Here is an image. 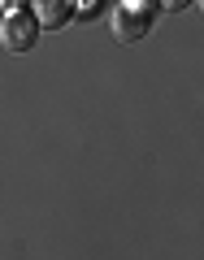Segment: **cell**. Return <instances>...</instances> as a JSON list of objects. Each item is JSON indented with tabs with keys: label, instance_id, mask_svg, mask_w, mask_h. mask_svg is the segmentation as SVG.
<instances>
[{
	"label": "cell",
	"instance_id": "cell-1",
	"mask_svg": "<svg viewBox=\"0 0 204 260\" xmlns=\"http://www.w3.org/2000/svg\"><path fill=\"white\" fill-rule=\"evenodd\" d=\"M109 26H113L118 44H135V39H143L152 30V5L148 0H122L118 9H113Z\"/></svg>",
	"mask_w": 204,
	"mask_h": 260
},
{
	"label": "cell",
	"instance_id": "cell-2",
	"mask_svg": "<svg viewBox=\"0 0 204 260\" xmlns=\"http://www.w3.org/2000/svg\"><path fill=\"white\" fill-rule=\"evenodd\" d=\"M35 39H39V22L26 9H13V13L0 18V44L9 48V52H31Z\"/></svg>",
	"mask_w": 204,
	"mask_h": 260
},
{
	"label": "cell",
	"instance_id": "cell-3",
	"mask_svg": "<svg viewBox=\"0 0 204 260\" xmlns=\"http://www.w3.org/2000/svg\"><path fill=\"white\" fill-rule=\"evenodd\" d=\"M35 9H31V18L39 22V30L44 26H65V22L74 18V0H31Z\"/></svg>",
	"mask_w": 204,
	"mask_h": 260
},
{
	"label": "cell",
	"instance_id": "cell-4",
	"mask_svg": "<svg viewBox=\"0 0 204 260\" xmlns=\"http://www.w3.org/2000/svg\"><path fill=\"white\" fill-rule=\"evenodd\" d=\"M161 9H169V13H178V9H187V5H191V0H157Z\"/></svg>",
	"mask_w": 204,
	"mask_h": 260
},
{
	"label": "cell",
	"instance_id": "cell-5",
	"mask_svg": "<svg viewBox=\"0 0 204 260\" xmlns=\"http://www.w3.org/2000/svg\"><path fill=\"white\" fill-rule=\"evenodd\" d=\"M18 5H22V0H0V9H5V13H13Z\"/></svg>",
	"mask_w": 204,
	"mask_h": 260
}]
</instances>
